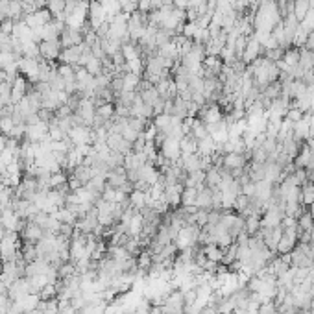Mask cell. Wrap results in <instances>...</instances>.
Returning a JSON list of instances; mask_svg holds the SVG:
<instances>
[{
    "label": "cell",
    "mask_w": 314,
    "mask_h": 314,
    "mask_svg": "<svg viewBox=\"0 0 314 314\" xmlns=\"http://www.w3.org/2000/svg\"><path fill=\"white\" fill-rule=\"evenodd\" d=\"M161 311L163 314H185V301H183L181 290L167 294L161 303Z\"/></svg>",
    "instance_id": "6da1fadb"
},
{
    "label": "cell",
    "mask_w": 314,
    "mask_h": 314,
    "mask_svg": "<svg viewBox=\"0 0 314 314\" xmlns=\"http://www.w3.org/2000/svg\"><path fill=\"white\" fill-rule=\"evenodd\" d=\"M39 59H41V57H39ZM39 59H30V57L19 59V72H21L28 82H34V84L39 82Z\"/></svg>",
    "instance_id": "7a4b0ae2"
},
{
    "label": "cell",
    "mask_w": 314,
    "mask_h": 314,
    "mask_svg": "<svg viewBox=\"0 0 314 314\" xmlns=\"http://www.w3.org/2000/svg\"><path fill=\"white\" fill-rule=\"evenodd\" d=\"M159 154L163 155V157H165L167 161H170V163H178V161L181 159V148H179V140L167 137V139H165V142L161 144Z\"/></svg>",
    "instance_id": "3957f363"
},
{
    "label": "cell",
    "mask_w": 314,
    "mask_h": 314,
    "mask_svg": "<svg viewBox=\"0 0 314 314\" xmlns=\"http://www.w3.org/2000/svg\"><path fill=\"white\" fill-rule=\"evenodd\" d=\"M19 235H21V242H32V244H37V242L45 237V229L39 227L34 220H26V225H24V229H22Z\"/></svg>",
    "instance_id": "277c9868"
},
{
    "label": "cell",
    "mask_w": 314,
    "mask_h": 314,
    "mask_svg": "<svg viewBox=\"0 0 314 314\" xmlns=\"http://www.w3.org/2000/svg\"><path fill=\"white\" fill-rule=\"evenodd\" d=\"M61 41H41L39 43V52H41V57L46 59V61H56L59 59V54H61Z\"/></svg>",
    "instance_id": "5b68a950"
},
{
    "label": "cell",
    "mask_w": 314,
    "mask_h": 314,
    "mask_svg": "<svg viewBox=\"0 0 314 314\" xmlns=\"http://www.w3.org/2000/svg\"><path fill=\"white\" fill-rule=\"evenodd\" d=\"M48 137V124L46 122H39L34 126H26V132H24V139L28 142H41Z\"/></svg>",
    "instance_id": "8992f818"
},
{
    "label": "cell",
    "mask_w": 314,
    "mask_h": 314,
    "mask_svg": "<svg viewBox=\"0 0 314 314\" xmlns=\"http://www.w3.org/2000/svg\"><path fill=\"white\" fill-rule=\"evenodd\" d=\"M67 137L72 144H92V130L89 126H74Z\"/></svg>",
    "instance_id": "52a82bcc"
},
{
    "label": "cell",
    "mask_w": 314,
    "mask_h": 314,
    "mask_svg": "<svg viewBox=\"0 0 314 314\" xmlns=\"http://www.w3.org/2000/svg\"><path fill=\"white\" fill-rule=\"evenodd\" d=\"M105 21H107V15H105L104 6L98 0H91V4H89V24H91V28L96 30Z\"/></svg>",
    "instance_id": "ba28073f"
},
{
    "label": "cell",
    "mask_w": 314,
    "mask_h": 314,
    "mask_svg": "<svg viewBox=\"0 0 314 314\" xmlns=\"http://www.w3.org/2000/svg\"><path fill=\"white\" fill-rule=\"evenodd\" d=\"M26 294H32L30 292V283L26 277H19L13 285H9V288H7V296H9V300L11 301L21 300V298H24Z\"/></svg>",
    "instance_id": "9c48e42d"
},
{
    "label": "cell",
    "mask_w": 314,
    "mask_h": 314,
    "mask_svg": "<svg viewBox=\"0 0 314 314\" xmlns=\"http://www.w3.org/2000/svg\"><path fill=\"white\" fill-rule=\"evenodd\" d=\"M82 45H76V46H69V48H63L61 54H59V61L63 65H72V67H78V61H80V56H82Z\"/></svg>",
    "instance_id": "30bf717a"
},
{
    "label": "cell",
    "mask_w": 314,
    "mask_h": 314,
    "mask_svg": "<svg viewBox=\"0 0 314 314\" xmlns=\"http://www.w3.org/2000/svg\"><path fill=\"white\" fill-rule=\"evenodd\" d=\"M183 188L185 187H183L181 183H178V185H174V187H167L165 190H163V198H165V202H167L172 209L179 207V203H181Z\"/></svg>",
    "instance_id": "8fae6325"
},
{
    "label": "cell",
    "mask_w": 314,
    "mask_h": 314,
    "mask_svg": "<svg viewBox=\"0 0 314 314\" xmlns=\"http://www.w3.org/2000/svg\"><path fill=\"white\" fill-rule=\"evenodd\" d=\"M194 205L198 209H205V211L213 209V190H211L209 187H205V185H203L202 188H198Z\"/></svg>",
    "instance_id": "7c38bea8"
},
{
    "label": "cell",
    "mask_w": 314,
    "mask_h": 314,
    "mask_svg": "<svg viewBox=\"0 0 314 314\" xmlns=\"http://www.w3.org/2000/svg\"><path fill=\"white\" fill-rule=\"evenodd\" d=\"M126 183H128V176H126L124 167H117L107 172V183L105 185H109L113 188H120Z\"/></svg>",
    "instance_id": "4fadbf2b"
},
{
    "label": "cell",
    "mask_w": 314,
    "mask_h": 314,
    "mask_svg": "<svg viewBox=\"0 0 314 314\" xmlns=\"http://www.w3.org/2000/svg\"><path fill=\"white\" fill-rule=\"evenodd\" d=\"M137 94H139V96L142 98V102H144L146 105H150L152 109H154V105L157 104V102H159L161 98H163V96L159 94V91L155 89V85H146V87H144L142 91L137 92Z\"/></svg>",
    "instance_id": "5bb4252c"
},
{
    "label": "cell",
    "mask_w": 314,
    "mask_h": 314,
    "mask_svg": "<svg viewBox=\"0 0 314 314\" xmlns=\"http://www.w3.org/2000/svg\"><path fill=\"white\" fill-rule=\"evenodd\" d=\"M139 172H140V179L146 181L148 185H155L161 176L159 170H157L154 165H150V163H144V165L139 168Z\"/></svg>",
    "instance_id": "9a60e30c"
},
{
    "label": "cell",
    "mask_w": 314,
    "mask_h": 314,
    "mask_svg": "<svg viewBox=\"0 0 314 314\" xmlns=\"http://www.w3.org/2000/svg\"><path fill=\"white\" fill-rule=\"evenodd\" d=\"M128 198H130L132 207H133V209H137V211L144 209V207H146V203H148V200H150L148 192H144V190H137V188H133Z\"/></svg>",
    "instance_id": "2e32d148"
},
{
    "label": "cell",
    "mask_w": 314,
    "mask_h": 314,
    "mask_svg": "<svg viewBox=\"0 0 314 314\" xmlns=\"http://www.w3.org/2000/svg\"><path fill=\"white\" fill-rule=\"evenodd\" d=\"M72 178H76L78 181H82V185H87V183L92 179V170L89 165H85V163H82V165H78V167H74L72 170Z\"/></svg>",
    "instance_id": "e0dca14e"
},
{
    "label": "cell",
    "mask_w": 314,
    "mask_h": 314,
    "mask_svg": "<svg viewBox=\"0 0 314 314\" xmlns=\"http://www.w3.org/2000/svg\"><path fill=\"white\" fill-rule=\"evenodd\" d=\"M203 251V255L207 257V261H213V263H222V259H224V250L220 248L218 244H205L202 248Z\"/></svg>",
    "instance_id": "ac0fdd59"
},
{
    "label": "cell",
    "mask_w": 314,
    "mask_h": 314,
    "mask_svg": "<svg viewBox=\"0 0 314 314\" xmlns=\"http://www.w3.org/2000/svg\"><path fill=\"white\" fill-rule=\"evenodd\" d=\"M261 229H263V224H261V217H259V215L244 217V231L250 235V237L257 235Z\"/></svg>",
    "instance_id": "d6986e66"
},
{
    "label": "cell",
    "mask_w": 314,
    "mask_h": 314,
    "mask_svg": "<svg viewBox=\"0 0 314 314\" xmlns=\"http://www.w3.org/2000/svg\"><path fill=\"white\" fill-rule=\"evenodd\" d=\"M179 148H181V155H192L198 152V140H196L190 133H187V135L179 140Z\"/></svg>",
    "instance_id": "ffe728a7"
},
{
    "label": "cell",
    "mask_w": 314,
    "mask_h": 314,
    "mask_svg": "<svg viewBox=\"0 0 314 314\" xmlns=\"http://www.w3.org/2000/svg\"><path fill=\"white\" fill-rule=\"evenodd\" d=\"M311 0H294V7H292V13L296 15V19L298 21H303L307 13L311 11Z\"/></svg>",
    "instance_id": "44dd1931"
},
{
    "label": "cell",
    "mask_w": 314,
    "mask_h": 314,
    "mask_svg": "<svg viewBox=\"0 0 314 314\" xmlns=\"http://www.w3.org/2000/svg\"><path fill=\"white\" fill-rule=\"evenodd\" d=\"M190 135L194 137L196 140H202L205 139V137H209V132H207V126L203 124L200 119H194V122H192V128H190Z\"/></svg>",
    "instance_id": "7402d4cb"
},
{
    "label": "cell",
    "mask_w": 314,
    "mask_h": 314,
    "mask_svg": "<svg viewBox=\"0 0 314 314\" xmlns=\"http://www.w3.org/2000/svg\"><path fill=\"white\" fill-rule=\"evenodd\" d=\"M120 50H122V54H124L126 61H132V59H137V57H140V46H139V45H135L133 41L124 43Z\"/></svg>",
    "instance_id": "603a6c76"
},
{
    "label": "cell",
    "mask_w": 314,
    "mask_h": 314,
    "mask_svg": "<svg viewBox=\"0 0 314 314\" xmlns=\"http://www.w3.org/2000/svg\"><path fill=\"white\" fill-rule=\"evenodd\" d=\"M69 183V174L65 170H59V172H54L50 176V188H63L67 187Z\"/></svg>",
    "instance_id": "cb8c5ba5"
},
{
    "label": "cell",
    "mask_w": 314,
    "mask_h": 314,
    "mask_svg": "<svg viewBox=\"0 0 314 314\" xmlns=\"http://www.w3.org/2000/svg\"><path fill=\"white\" fill-rule=\"evenodd\" d=\"M54 217H56L61 224H72V225H76V222H78V217L70 209H67V207L57 209V213H54Z\"/></svg>",
    "instance_id": "d4e9b609"
},
{
    "label": "cell",
    "mask_w": 314,
    "mask_h": 314,
    "mask_svg": "<svg viewBox=\"0 0 314 314\" xmlns=\"http://www.w3.org/2000/svg\"><path fill=\"white\" fill-rule=\"evenodd\" d=\"M122 80H124V91H137V87L140 84V76L133 74V72L122 74Z\"/></svg>",
    "instance_id": "484cf974"
},
{
    "label": "cell",
    "mask_w": 314,
    "mask_h": 314,
    "mask_svg": "<svg viewBox=\"0 0 314 314\" xmlns=\"http://www.w3.org/2000/svg\"><path fill=\"white\" fill-rule=\"evenodd\" d=\"M300 52H301V48H296V46H290V48H286L285 54H283V61H285L288 67H294V65H298V63H300Z\"/></svg>",
    "instance_id": "4316f807"
},
{
    "label": "cell",
    "mask_w": 314,
    "mask_h": 314,
    "mask_svg": "<svg viewBox=\"0 0 314 314\" xmlns=\"http://www.w3.org/2000/svg\"><path fill=\"white\" fill-rule=\"evenodd\" d=\"M314 225V218L311 217L309 211H303L300 217H298V229L300 231H311V227Z\"/></svg>",
    "instance_id": "83f0119b"
},
{
    "label": "cell",
    "mask_w": 314,
    "mask_h": 314,
    "mask_svg": "<svg viewBox=\"0 0 314 314\" xmlns=\"http://www.w3.org/2000/svg\"><path fill=\"white\" fill-rule=\"evenodd\" d=\"M89 74H92V76H98V74H102V69H104V65H102V59H98V57L92 56L89 61H87V65L84 67Z\"/></svg>",
    "instance_id": "f1b7e54d"
},
{
    "label": "cell",
    "mask_w": 314,
    "mask_h": 314,
    "mask_svg": "<svg viewBox=\"0 0 314 314\" xmlns=\"http://www.w3.org/2000/svg\"><path fill=\"white\" fill-rule=\"evenodd\" d=\"M126 72H133V74L142 76V72H144V61H142L140 57L132 59V61H126Z\"/></svg>",
    "instance_id": "f546056e"
},
{
    "label": "cell",
    "mask_w": 314,
    "mask_h": 314,
    "mask_svg": "<svg viewBox=\"0 0 314 314\" xmlns=\"http://www.w3.org/2000/svg\"><path fill=\"white\" fill-rule=\"evenodd\" d=\"M96 117L104 120H111L115 117V105L113 104H102L96 107Z\"/></svg>",
    "instance_id": "4dcf8cb0"
},
{
    "label": "cell",
    "mask_w": 314,
    "mask_h": 314,
    "mask_svg": "<svg viewBox=\"0 0 314 314\" xmlns=\"http://www.w3.org/2000/svg\"><path fill=\"white\" fill-rule=\"evenodd\" d=\"M196 194H198V188H190V187L183 188V192H181V205L183 207H187V205H194Z\"/></svg>",
    "instance_id": "1f68e13d"
},
{
    "label": "cell",
    "mask_w": 314,
    "mask_h": 314,
    "mask_svg": "<svg viewBox=\"0 0 314 314\" xmlns=\"http://www.w3.org/2000/svg\"><path fill=\"white\" fill-rule=\"evenodd\" d=\"M150 265H152V253H150L148 250L140 251L139 255H137V266H139L140 270H146L148 272Z\"/></svg>",
    "instance_id": "d6a6232c"
},
{
    "label": "cell",
    "mask_w": 314,
    "mask_h": 314,
    "mask_svg": "<svg viewBox=\"0 0 314 314\" xmlns=\"http://www.w3.org/2000/svg\"><path fill=\"white\" fill-rule=\"evenodd\" d=\"M39 296H41V300H54V298H57V286L56 285H45L41 288V292H39Z\"/></svg>",
    "instance_id": "836d02e7"
},
{
    "label": "cell",
    "mask_w": 314,
    "mask_h": 314,
    "mask_svg": "<svg viewBox=\"0 0 314 314\" xmlns=\"http://www.w3.org/2000/svg\"><path fill=\"white\" fill-rule=\"evenodd\" d=\"M303 115H305V113L301 111V109H298V107H294V105H290V109L286 111L285 119H286V120H290L292 124H296V122H300V120H303Z\"/></svg>",
    "instance_id": "e575fe53"
},
{
    "label": "cell",
    "mask_w": 314,
    "mask_h": 314,
    "mask_svg": "<svg viewBox=\"0 0 314 314\" xmlns=\"http://www.w3.org/2000/svg\"><path fill=\"white\" fill-rule=\"evenodd\" d=\"M120 135H122V137H124V139L128 140V142H132V144L140 137V133H139V132H135V130H133V128H130L128 124H126L124 128H122V132H120Z\"/></svg>",
    "instance_id": "d590c367"
},
{
    "label": "cell",
    "mask_w": 314,
    "mask_h": 314,
    "mask_svg": "<svg viewBox=\"0 0 314 314\" xmlns=\"http://www.w3.org/2000/svg\"><path fill=\"white\" fill-rule=\"evenodd\" d=\"M13 126H15V122H13L11 117H4V119H0V133L7 137V135L11 133V130H13Z\"/></svg>",
    "instance_id": "8d00e7d4"
},
{
    "label": "cell",
    "mask_w": 314,
    "mask_h": 314,
    "mask_svg": "<svg viewBox=\"0 0 314 314\" xmlns=\"http://www.w3.org/2000/svg\"><path fill=\"white\" fill-rule=\"evenodd\" d=\"M13 26H15V22L11 21V19H6V21L0 22V32L6 35H11L13 34Z\"/></svg>",
    "instance_id": "74e56055"
},
{
    "label": "cell",
    "mask_w": 314,
    "mask_h": 314,
    "mask_svg": "<svg viewBox=\"0 0 314 314\" xmlns=\"http://www.w3.org/2000/svg\"><path fill=\"white\" fill-rule=\"evenodd\" d=\"M94 32H96L98 39H105V37L109 35V22H107V21L102 22V24H100V26H98V28L94 30Z\"/></svg>",
    "instance_id": "f35d334b"
},
{
    "label": "cell",
    "mask_w": 314,
    "mask_h": 314,
    "mask_svg": "<svg viewBox=\"0 0 314 314\" xmlns=\"http://www.w3.org/2000/svg\"><path fill=\"white\" fill-rule=\"evenodd\" d=\"M140 13H150L152 11V4H150V0H139V9Z\"/></svg>",
    "instance_id": "ab89813d"
},
{
    "label": "cell",
    "mask_w": 314,
    "mask_h": 314,
    "mask_svg": "<svg viewBox=\"0 0 314 314\" xmlns=\"http://www.w3.org/2000/svg\"><path fill=\"white\" fill-rule=\"evenodd\" d=\"M303 48L313 50V52H314V30H313V32H309V35H307V43H305V46H303Z\"/></svg>",
    "instance_id": "60d3db41"
},
{
    "label": "cell",
    "mask_w": 314,
    "mask_h": 314,
    "mask_svg": "<svg viewBox=\"0 0 314 314\" xmlns=\"http://www.w3.org/2000/svg\"><path fill=\"white\" fill-rule=\"evenodd\" d=\"M6 142H7V137L0 133V152H2V150H6Z\"/></svg>",
    "instance_id": "b9f144b4"
},
{
    "label": "cell",
    "mask_w": 314,
    "mask_h": 314,
    "mask_svg": "<svg viewBox=\"0 0 314 314\" xmlns=\"http://www.w3.org/2000/svg\"><path fill=\"white\" fill-rule=\"evenodd\" d=\"M309 213H311V217L314 218V202L311 203V205H309Z\"/></svg>",
    "instance_id": "7bdbcfd3"
},
{
    "label": "cell",
    "mask_w": 314,
    "mask_h": 314,
    "mask_svg": "<svg viewBox=\"0 0 314 314\" xmlns=\"http://www.w3.org/2000/svg\"><path fill=\"white\" fill-rule=\"evenodd\" d=\"M2 266H4V263H2V261H0V272H2Z\"/></svg>",
    "instance_id": "ee69618b"
}]
</instances>
